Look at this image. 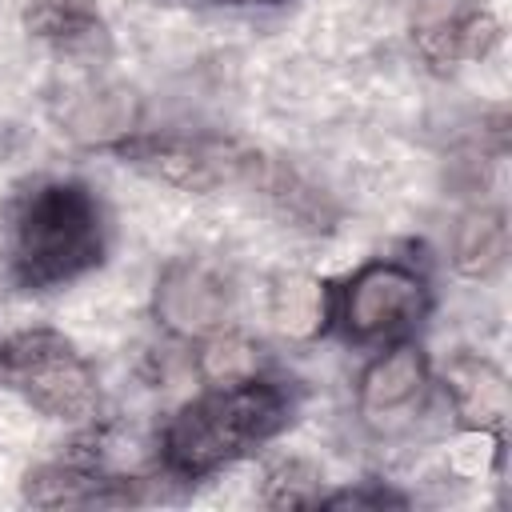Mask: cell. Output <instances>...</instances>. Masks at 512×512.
Instances as JSON below:
<instances>
[{
    "instance_id": "obj_15",
    "label": "cell",
    "mask_w": 512,
    "mask_h": 512,
    "mask_svg": "<svg viewBox=\"0 0 512 512\" xmlns=\"http://www.w3.org/2000/svg\"><path fill=\"white\" fill-rule=\"evenodd\" d=\"M256 364H260V352L240 332H212V336H204V348L196 356V372L212 388H232V384L252 380Z\"/></svg>"
},
{
    "instance_id": "obj_7",
    "label": "cell",
    "mask_w": 512,
    "mask_h": 512,
    "mask_svg": "<svg viewBox=\"0 0 512 512\" xmlns=\"http://www.w3.org/2000/svg\"><path fill=\"white\" fill-rule=\"evenodd\" d=\"M124 156L152 172L156 180L184 188V192H208L224 180H232L240 168H248L252 160L224 148V144H204V140H136L124 144Z\"/></svg>"
},
{
    "instance_id": "obj_6",
    "label": "cell",
    "mask_w": 512,
    "mask_h": 512,
    "mask_svg": "<svg viewBox=\"0 0 512 512\" xmlns=\"http://www.w3.org/2000/svg\"><path fill=\"white\" fill-rule=\"evenodd\" d=\"M496 40H500L496 16L472 8L468 0H416L412 8V44L432 68L480 60Z\"/></svg>"
},
{
    "instance_id": "obj_10",
    "label": "cell",
    "mask_w": 512,
    "mask_h": 512,
    "mask_svg": "<svg viewBox=\"0 0 512 512\" xmlns=\"http://www.w3.org/2000/svg\"><path fill=\"white\" fill-rule=\"evenodd\" d=\"M444 388L452 396L464 428H500L508 416V380L504 372L472 352H460L444 368Z\"/></svg>"
},
{
    "instance_id": "obj_13",
    "label": "cell",
    "mask_w": 512,
    "mask_h": 512,
    "mask_svg": "<svg viewBox=\"0 0 512 512\" xmlns=\"http://www.w3.org/2000/svg\"><path fill=\"white\" fill-rule=\"evenodd\" d=\"M508 256V228L496 208H472L460 216L452 236V264L468 280H488L504 268Z\"/></svg>"
},
{
    "instance_id": "obj_17",
    "label": "cell",
    "mask_w": 512,
    "mask_h": 512,
    "mask_svg": "<svg viewBox=\"0 0 512 512\" xmlns=\"http://www.w3.org/2000/svg\"><path fill=\"white\" fill-rule=\"evenodd\" d=\"M496 456H500L496 428H464L448 448V464L464 480H484L496 468Z\"/></svg>"
},
{
    "instance_id": "obj_2",
    "label": "cell",
    "mask_w": 512,
    "mask_h": 512,
    "mask_svg": "<svg viewBox=\"0 0 512 512\" xmlns=\"http://www.w3.org/2000/svg\"><path fill=\"white\" fill-rule=\"evenodd\" d=\"M100 260V212L80 184L36 188L12 220V268L24 284H56Z\"/></svg>"
},
{
    "instance_id": "obj_16",
    "label": "cell",
    "mask_w": 512,
    "mask_h": 512,
    "mask_svg": "<svg viewBox=\"0 0 512 512\" xmlns=\"http://www.w3.org/2000/svg\"><path fill=\"white\" fill-rule=\"evenodd\" d=\"M268 508H312L320 504V472L308 460H280L264 476Z\"/></svg>"
},
{
    "instance_id": "obj_11",
    "label": "cell",
    "mask_w": 512,
    "mask_h": 512,
    "mask_svg": "<svg viewBox=\"0 0 512 512\" xmlns=\"http://www.w3.org/2000/svg\"><path fill=\"white\" fill-rule=\"evenodd\" d=\"M332 300L328 284L308 276V272H288L272 288V324L288 340H312L328 328Z\"/></svg>"
},
{
    "instance_id": "obj_14",
    "label": "cell",
    "mask_w": 512,
    "mask_h": 512,
    "mask_svg": "<svg viewBox=\"0 0 512 512\" xmlns=\"http://www.w3.org/2000/svg\"><path fill=\"white\" fill-rule=\"evenodd\" d=\"M116 480H100L76 464H44L28 476L24 496L40 508H80V504H100V500H120L108 492Z\"/></svg>"
},
{
    "instance_id": "obj_1",
    "label": "cell",
    "mask_w": 512,
    "mask_h": 512,
    "mask_svg": "<svg viewBox=\"0 0 512 512\" xmlns=\"http://www.w3.org/2000/svg\"><path fill=\"white\" fill-rule=\"evenodd\" d=\"M284 412V392L256 376L232 388H212L172 416L164 428V460L180 476H204L268 440L284 424Z\"/></svg>"
},
{
    "instance_id": "obj_18",
    "label": "cell",
    "mask_w": 512,
    "mask_h": 512,
    "mask_svg": "<svg viewBox=\"0 0 512 512\" xmlns=\"http://www.w3.org/2000/svg\"><path fill=\"white\" fill-rule=\"evenodd\" d=\"M320 504H328V508H380V504H400V500L376 488V492H340V496H320Z\"/></svg>"
},
{
    "instance_id": "obj_3",
    "label": "cell",
    "mask_w": 512,
    "mask_h": 512,
    "mask_svg": "<svg viewBox=\"0 0 512 512\" xmlns=\"http://www.w3.org/2000/svg\"><path fill=\"white\" fill-rule=\"evenodd\" d=\"M0 384L56 420H84L96 408L88 360L56 332H20L0 344Z\"/></svg>"
},
{
    "instance_id": "obj_9",
    "label": "cell",
    "mask_w": 512,
    "mask_h": 512,
    "mask_svg": "<svg viewBox=\"0 0 512 512\" xmlns=\"http://www.w3.org/2000/svg\"><path fill=\"white\" fill-rule=\"evenodd\" d=\"M56 120L76 144H116L136 128V96L120 84H84L64 96Z\"/></svg>"
},
{
    "instance_id": "obj_8",
    "label": "cell",
    "mask_w": 512,
    "mask_h": 512,
    "mask_svg": "<svg viewBox=\"0 0 512 512\" xmlns=\"http://www.w3.org/2000/svg\"><path fill=\"white\" fill-rule=\"evenodd\" d=\"M428 388V360L412 344H396L384 356H376L360 376V416L372 428H396L408 420V412L420 404Z\"/></svg>"
},
{
    "instance_id": "obj_4",
    "label": "cell",
    "mask_w": 512,
    "mask_h": 512,
    "mask_svg": "<svg viewBox=\"0 0 512 512\" xmlns=\"http://www.w3.org/2000/svg\"><path fill=\"white\" fill-rule=\"evenodd\" d=\"M428 304L424 280L400 260L364 264L340 292V324L352 340H392L408 332Z\"/></svg>"
},
{
    "instance_id": "obj_12",
    "label": "cell",
    "mask_w": 512,
    "mask_h": 512,
    "mask_svg": "<svg viewBox=\"0 0 512 512\" xmlns=\"http://www.w3.org/2000/svg\"><path fill=\"white\" fill-rule=\"evenodd\" d=\"M24 28L36 40H44V44H52L60 52H72V56L96 52L104 44L100 16L80 0H36L24 12Z\"/></svg>"
},
{
    "instance_id": "obj_5",
    "label": "cell",
    "mask_w": 512,
    "mask_h": 512,
    "mask_svg": "<svg viewBox=\"0 0 512 512\" xmlns=\"http://www.w3.org/2000/svg\"><path fill=\"white\" fill-rule=\"evenodd\" d=\"M152 308H156V320L164 332H172L180 340H204L224 328V320L232 312V288L208 260L184 256L160 272Z\"/></svg>"
}]
</instances>
